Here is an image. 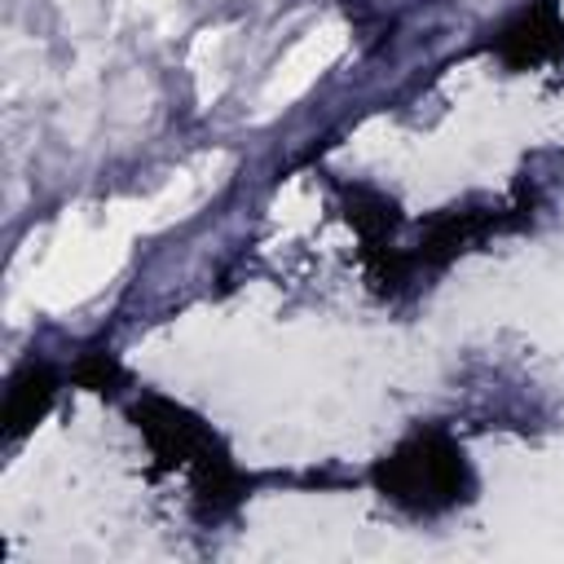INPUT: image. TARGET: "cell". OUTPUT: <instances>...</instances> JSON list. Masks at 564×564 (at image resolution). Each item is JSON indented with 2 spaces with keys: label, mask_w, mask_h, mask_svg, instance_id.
Wrapping results in <instances>:
<instances>
[{
  "label": "cell",
  "mask_w": 564,
  "mask_h": 564,
  "mask_svg": "<svg viewBox=\"0 0 564 564\" xmlns=\"http://www.w3.org/2000/svg\"><path fill=\"white\" fill-rule=\"evenodd\" d=\"M375 480L388 498L410 502L419 511H432V507H445L458 498L463 454L454 445H445L441 436H419V441L401 445L392 458H383L375 467Z\"/></svg>",
  "instance_id": "6da1fadb"
},
{
  "label": "cell",
  "mask_w": 564,
  "mask_h": 564,
  "mask_svg": "<svg viewBox=\"0 0 564 564\" xmlns=\"http://www.w3.org/2000/svg\"><path fill=\"white\" fill-rule=\"evenodd\" d=\"M48 401H53V375H48V366H26L13 379L9 397H4V436L18 441L22 432H31L35 419L48 410Z\"/></svg>",
  "instance_id": "7a4b0ae2"
},
{
  "label": "cell",
  "mask_w": 564,
  "mask_h": 564,
  "mask_svg": "<svg viewBox=\"0 0 564 564\" xmlns=\"http://www.w3.org/2000/svg\"><path fill=\"white\" fill-rule=\"evenodd\" d=\"M555 35H560V26H555L551 9L542 4V9L524 13V18L516 22V26H507V31H502V40H498V53H502L507 62L524 66V62H538L542 53H551Z\"/></svg>",
  "instance_id": "3957f363"
}]
</instances>
